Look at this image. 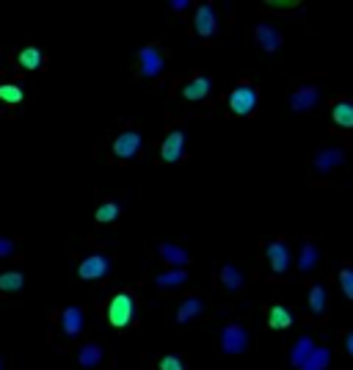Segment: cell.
<instances>
[{
	"label": "cell",
	"instance_id": "6da1fadb",
	"mask_svg": "<svg viewBox=\"0 0 353 370\" xmlns=\"http://www.w3.org/2000/svg\"><path fill=\"white\" fill-rule=\"evenodd\" d=\"M345 158H348V152L342 146H337V144H320V146H314V152L309 158V172H312L314 180H326L337 169H342Z\"/></svg>",
	"mask_w": 353,
	"mask_h": 370
},
{
	"label": "cell",
	"instance_id": "7a4b0ae2",
	"mask_svg": "<svg viewBox=\"0 0 353 370\" xmlns=\"http://www.w3.org/2000/svg\"><path fill=\"white\" fill-rule=\"evenodd\" d=\"M135 315H138V299L132 290H119L108 299V307H105V318L113 329H127L135 324Z\"/></svg>",
	"mask_w": 353,
	"mask_h": 370
},
{
	"label": "cell",
	"instance_id": "3957f363",
	"mask_svg": "<svg viewBox=\"0 0 353 370\" xmlns=\"http://www.w3.org/2000/svg\"><path fill=\"white\" fill-rule=\"evenodd\" d=\"M166 72V50L155 42L144 45L135 53V75L141 81H158Z\"/></svg>",
	"mask_w": 353,
	"mask_h": 370
},
{
	"label": "cell",
	"instance_id": "277c9868",
	"mask_svg": "<svg viewBox=\"0 0 353 370\" xmlns=\"http://www.w3.org/2000/svg\"><path fill=\"white\" fill-rule=\"evenodd\" d=\"M260 249H263V263H265V268H268L270 277H284V274L290 271V266H293V254H290V243H287V240L273 238V240L263 243Z\"/></svg>",
	"mask_w": 353,
	"mask_h": 370
},
{
	"label": "cell",
	"instance_id": "5b68a950",
	"mask_svg": "<svg viewBox=\"0 0 353 370\" xmlns=\"http://www.w3.org/2000/svg\"><path fill=\"white\" fill-rule=\"evenodd\" d=\"M257 102H260V92L251 81L237 83L232 92L226 94V108H229L232 116H251L257 111Z\"/></svg>",
	"mask_w": 353,
	"mask_h": 370
},
{
	"label": "cell",
	"instance_id": "8992f818",
	"mask_svg": "<svg viewBox=\"0 0 353 370\" xmlns=\"http://www.w3.org/2000/svg\"><path fill=\"white\" fill-rule=\"evenodd\" d=\"M249 345H251V334H249V329L243 324H226L221 329V337H219V348L221 354H226V357H240V354H246L249 351Z\"/></svg>",
	"mask_w": 353,
	"mask_h": 370
},
{
	"label": "cell",
	"instance_id": "52a82bcc",
	"mask_svg": "<svg viewBox=\"0 0 353 370\" xmlns=\"http://www.w3.org/2000/svg\"><path fill=\"white\" fill-rule=\"evenodd\" d=\"M141 146H144L141 133H138L135 128H125V130H119V133L113 136V141H111V158L119 160V163H127L132 158H138Z\"/></svg>",
	"mask_w": 353,
	"mask_h": 370
},
{
	"label": "cell",
	"instance_id": "ba28073f",
	"mask_svg": "<svg viewBox=\"0 0 353 370\" xmlns=\"http://www.w3.org/2000/svg\"><path fill=\"white\" fill-rule=\"evenodd\" d=\"M191 25H193V34L196 39L202 42H210L219 31V14H216V6L213 3H202L193 8V17H191Z\"/></svg>",
	"mask_w": 353,
	"mask_h": 370
},
{
	"label": "cell",
	"instance_id": "9c48e42d",
	"mask_svg": "<svg viewBox=\"0 0 353 370\" xmlns=\"http://www.w3.org/2000/svg\"><path fill=\"white\" fill-rule=\"evenodd\" d=\"M174 92L182 100H188V102H202V100H207L210 92H213V81H210V75H191L182 83H176Z\"/></svg>",
	"mask_w": 353,
	"mask_h": 370
},
{
	"label": "cell",
	"instance_id": "30bf717a",
	"mask_svg": "<svg viewBox=\"0 0 353 370\" xmlns=\"http://www.w3.org/2000/svg\"><path fill=\"white\" fill-rule=\"evenodd\" d=\"M113 268V260L102 252H94V254H86L78 266V277L86 279V282H94V279H105Z\"/></svg>",
	"mask_w": 353,
	"mask_h": 370
},
{
	"label": "cell",
	"instance_id": "8fae6325",
	"mask_svg": "<svg viewBox=\"0 0 353 370\" xmlns=\"http://www.w3.org/2000/svg\"><path fill=\"white\" fill-rule=\"evenodd\" d=\"M185 152H188V136H185V130L182 128L169 130V136L160 144V160L169 163V166H176L185 158Z\"/></svg>",
	"mask_w": 353,
	"mask_h": 370
},
{
	"label": "cell",
	"instance_id": "7c38bea8",
	"mask_svg": "<svg viewBox=\"0 0 353 370\" xmlns=\"http://www.w3.org/2000/svg\"><path fill=\"white\" fill-rule=\"evenodd\" d=\"M55 321H58V329H61V334L67 340H75L83 331V326H86V315H83L81 307H64Z\"/></svg>",
	"mask_w": 353,
	"mask_h": 370
},
{
	"label": "cell",
	"instance_id": "4fadbf2b",
	"mask_svg": "<svg viewBox=\"0 0 353 370\" xmlns=\"http://www.w3.org/2000/svg\"><path fill=\"white\" fill-rule=\"evenodd\" d=\"M317 102H320V89H317L314 83H304V86H298L296 92L290 94V108H293L296 114H309V111H314Z\"/></svg>",
	"mask_w": 353,
	"mask_h": 370
},
{
	"label": "cell",
	"instance_id": "5bb4252c",
	"mask_svg": "<svg viewBox=\"0 0 353 370\" xmlns=\"http://www.w3.org/2000/svg\"><path fill=\"white\" fill-rule=\"evenodd\" d=\"M331 122L337 130L353 133V100L351 97H337L331 102Z\"/></svg>",
	"mask_w": 353,
	"mask_h": 370
},
{
	"label": "cell",
	"instance_id": "9a60e30c",
	"mask_svg": "<svg viewBox=\"0 0 353 370\" xmlns=\"http://www.w3.org/2000/svg\"><path fill=\"white\" fill-rule=\"evenodd\" d=\"M202 313H205V301L199 296H185L176 301V307L172 310V318H174V324H188V321L199 318Z\"/></svg>",
	"mask_w": 353,
	"mask_h": 370
},
{
	"label": "cell",
	"instance_id": "2e32d148",
	"mask_svg": "<svg viewBox=\"0 0 353 370\" xmlns=\"http://www.w3.org/2000/svg\"><path fill=\"white\" fill-rule=\"evenodd\" d=\"M219 285L226 293H240V290L246 287V274H243L237 266L226 263V266H221L219 268Z\"/></svg>",
	"mask_w": 353,
	"mask_h": 370
},
{
	"label": "cell",
	"instance_id": "e0dca14e",
	"mask_svg": "<svg viewBox=\"0 0 353 370\" xmlns=\"http://www.w3.org/2000/svg\"><path fill=\"white\" fill-rule=\"evenodd\" d=\"M158 257H160L169 268H185V266L191 263L188 249H182V246H176V243H160V246H158Z\"/></svg>",
	"mask_w": 353,
	"mask_h": 370
},
{
	"label": "cell",
	"instance_id": "ac0fdd59",
	"mask_svg": "<svg viewBox=\"0 0 353 370\" xmlns=\"http://www.w3.org/2000/svg\"><path fill=\"white\" fill-rule=\"evenodd\" d=\"M307 304H309V315H312V318H317V321L326 318V310H328V293H326V285H312V287H309Z\"/></svg>",
	"mask_w": 353,
	"mask_h": 370
},
{
	"label": "cell",
	"instance_id": "d6986e66",
	"mask_svg": "<svg viewBox=\"0 0 353 370\" xmlns=\"http://www.w3.org/2000/svg\"><path fill=\"white\" fill-rule=\"evenodd\" d=\"M265 324L270 326L273 331H284V329H290L296 324V318H293V313L284 304H270L268 313H265Z\"/></svg>",
	"mask_w": 353,
	"mask_h": 370
},
{
	"label": "cell",
	"instance_id": "ffe728a7",
	"mask_svg": "<svg viewBox=\"0 0 353 370\" xmlns=\"http://www.w3.org/2000/svg\"><path fill=\"white\" fill-rule=\"evenodd\" d=\"M254 39H257V45L263 47L265 53H279V50H282V34H279L273 25L260 22V25L254 28Z\"/></svg>",
	"mask_w": 353,
	"mask_h": 370
},
{
	"label": "cell",
	"instance_id": "44dd1931",
	"mask_svg": "<svg viewBox=\"0 0 353 370\" xmlns=\"http://www.w3.org/2000/svg\"><path fill=\"white\" fill-rule=\"evenodd\" d=\"M102 345L99 343H83L81 345V351H78V365L83 370H94V368H99V362H102Z\"/></svg>",
	"mask_w": 353,
	"mask_h": 370
},
{
	"label": "cell",
	"instance_id": "7402d4cb",
	"mask_svg": "<svg viewBox=\"0 0 353 370\" xmlns=\"http://www.w3.org/2000/svg\"><path fill=\"white\" fill-rule=\"evenodd\" d=\"M314 348H317V345H314V340H312L309 334L298 337V340L290 345V362L301 370V365H304L309 357H312V351H314Z\"/></svg>",
	"mask_w": 353,
	"mask_h": 370
},
{
	"label": "cell",
	"instance_id": "603a6c76",
	"mask_svg": "<svg viewBox=\"0 0 353 370\" xmlns=\"http://www.w3.org/2000/svg\"><path fill=\"white\" fill-rule=\"evenodd\" d=\"M155 285L160 290H176L182 285H188V271L185 268H169V271H160L155 274Z\"/></svg>",
	"mask_w": 353,
	"mask_h": 370
},
{
	"label": "cell",
	"instance_id": "cb8c5ba5",
	"mask_svg": "<svg viewBox=\"0 0 353 370\" xmlns=\"http://www.w3.org/2000/svg\"><path fill=\"white\" fill-rule=\"evenodd\" d=\"M317 263H320V249L312 240H304L301 243V252H298V271L309 274V271L317 268Z\"/></svg>",
	"mask_w": 353,
	"mask_h": 370
},
{
	"label": "cell",
	"instance_id": "d4e9b609",
	"mask_svg": "<svg viewBox=\"0 0 353 370\" xmlns=\"http://www.w3.org/2000/svg\"><path fill=\"white\" fill-rule=\"evenodd\" d=\"M17 64L22 67V69H42L44 64V53L39 47H22L20 53H17Z\"/></svg>",
	"mask_w": 353,
	"mask_h": 370
},
{
	"label": "cell",
	"instance_id": "484cf974",
	"mask_svg": "<svg viewBox=\"0 0 353 370\" xmlns=\"http://www.w3.org/2000/svg\"><path fill=\"white\" fill-rule=\"evenodd\" d=\"M119 213H122V207H119V202H102L99 207H97V213H94V221L97 224H113L116 219H119Z\"/></svg>",
	"mask_w": 353,
	"mask_h": 370
},
{
	"label": "cell",
	"instance_id": "4316f807",
	"mask_svg": "<svg viewBox=\"0 0 353 370\" xmlns=\"http://www.w3.org/2000/svg\"><path fill=\"white\" fill-rule=\"evenodd\" d=\"M328 365H331V351L323 348V345H317V348L312 351V357L301 365V370H326Z\"/></svg>",
	"mask_w": 353,
	"mask_h": 370
},
{
	"label": "cell",
	"instance_id": "83f0119b",
	"mask_svg": "<svg viewBox=\"0 0 353 370\" xmlns=\"http://www.w3.org/2000/svg\"><path fill=\"white\" fill-rule=\"evenodd\" d=\"M22 285H25L22 271H3L0 274V293H17V290H22Z\"/></svg>",
	"mask_w": 353,
	"mask_h": 370
},
{
	"label": "cell",
	"instance_id": "f1b7e54d",
	"mask_svg": "<svg viewBox=\"0 0 353 370\" xmlns=\"http://www.w3.org/2000/svg\"><path fill=\"white\" fill-rule=\"evenodd\" d=\"M25 100V92L17 83H0V102L6 105H20Z\"/></svg>",
	"mask_w": 353,
	"mask_h": 370
},
{
	"label": "cell",
	"instance_id": "f546056e",
	"mask_svg": "<svg viewBox=\"0 0 353 370\" xmlns=\"http://www.w3.org/2000/svg\"><path fill=\"white\" fill-rule=\"evenodd\" d=\"M265 11H301L304 8V3L301 0H268V3H263Z\"/></svg>",
	"mask_w": 353,
	"mask_h": 370
},
{
	"label": "cell",
	"instance_id": "4dcf8cb0",
	"mask_svg": "<svg viewBox=\"0 0 353 370\" xmlns=\"http://www.w3.org/2000/svg\"><path fill=\"white\" fill-rule=\"evenodd\" d=\"M337 279H340V287H342V293H345V299L353 304V266L348 263V266H342L340 268V274H337Z\"/></svg>",
	"mask_w": 353,
	"mask_h": 370
},
{
	"label": "cell",
	"instance_id": "1f68e13d",
	"mask_svg": "<svg viewBox=\"0 0 353 370\" xmlns=\"http://www.w3.org/2000/svg\"><path fill=\"white\" fill-rule=\"evenodd\" d=\"M155 368L158 370H188V365H185V359L176 357V354H163V357H158Z\"/></svg>",
	"mask_w": 353,
	"mask_h": 370
},
{
	"label": "cell",
	"instance_id": "d6a6232c",
	"mask_svg": "<svg viewBox=\"0 0 353 370\" xmlns=\"http://www.w3.org/2000/svg\"><path fill=\"white\" fill-rule=\"evenodd\" d=\"M14 252H17V243H14L11 238H3V235H0V260L14 257Z\"/></svg>",
	"mask_w": 353,
	"mask_h": 370
},
{
	"label": "cell",
	"instance_id": "836d02e7",
	"mask_svg": "<svg viewBox=\"0 0 353 370\" xmlns=\"http://www.w3.org/2000/svg\"><path fill=\"white\" fill-rule=\"evenodd\" d=\"M169 8H172V11H188V8H191V3H188V0H172V3H169Z\"/></svg>",
	"mask_w": 353,
	"mask_h": 370
},
{
	"label": "cell",
	"instance_id": "e575fe53",
	"mask_svg": "<svg viewBox=\"0 0 353 370\" xmlns=\"http://www.w3.org/2000/svg\"><path fill=\"white\" fill-rule=\"evenodd\" d=\"M342 345H345V354H348V357H351V359H353V331H348V334H345V340H342Z\"/></svg>",
	"mask_w": 353,
	"mask_h": 370
},
{
	"label": "cell",
	"instance_id": "d590c367",
	"mask_svg": "<svg viewBox=\"0 0 353 370\" xmlns=\"http://www.w3.org/2000/svg\"><path fill=\"white\" fill-rule=\"evenodd\" d=\"M0 370H3V362H0Z\"/></svg>",
	"mask_w": 353,
	"mask_h": 370
}]
</instances>
